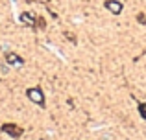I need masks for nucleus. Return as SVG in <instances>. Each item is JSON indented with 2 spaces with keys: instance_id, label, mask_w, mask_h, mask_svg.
<instances>
[{
  "instance_id": "f257e3e1",
  "label": "nucleus",
  "mask_w": 146,
  "mask_h": 140,
  "mask_svg": "<svg viewBox=\"0 0 146 140\" xmlns=\"http://www.w3.org/2000/svg\"><path fill=\"white\" fill-rule=\"evenodd\" d=\"M26 96H28V100L33 101L35 105L44 107V94H43V90H41V87H30V89L26 90Z\"/></svg>"
},
{
  "instance_id": "f03ea898",
  "label": "nucleus",
  "mask_w": 146,
  "mask_h": 140,
  "mask_svg": "<svg viewBox=\"0 0 146 140\" xmlns=\"http://www.w3.org/2000/svg\"><path fill=\"white\" fill-rule=\"evenodd\" d=\"M0 131L6 135H9L11 138H21L22 133H24V129L19 126H15V124H2V127H0Z\"/></svg>"
},
{
  "instance_id": "7ed1b4c3",
  "label": "nucleus",
  "mask_w": 146,
  "mask_h": 140,
  "mask_svg": "<svg viewBox=\"0 0 146 140\" xmlns=\"http://www.w3.org/2000/svg\"><path fill=\"white\" fill-rule=\"evenodd\" d=\"M6 63L7 65H13V66H21V65H24V59L21 57V55H17L15 52H6Z\"/></svg>"
},
{
  "instance_id": "20e7f679",
  "label": "nucleus",
  "mask_w": 146,
  "mask_h": 140,
  "mask_svg": "<svg viewBox=\"0 0 146 140\" xmlns=\"http://www.w3.org/2000/svg\"><path fill=\"white\" fill-rule=\"evenodd\" d=\"M106 9H109L113 15H120L122 13V4L118 2V0H106Z\"/></svg>"
},
{
  "instance_id": "39448f33",
  "label": "nucleus",
  "mask_w": 146,
  "mask_h": 140,
  "mask_svg": "<svg viewBox=\"0 0 146 140\" xmlns=\"http://www.w3.org/2000/svg\"><path fill=\"white\" fill-rule=\"evenodd\" d=\"M32 18H33L32 13H22L21 15V20L24 22V24H28V26H33V24H35V20H32Z\"/></svg>"
},
{
  "instance_id": "423d86ee",
  "label": "nucleus",
  "mask_w": 146,
  "mask_h": 140,
  "mask_svg": "<svg viewBox=\"0 0 146 140\" xmlns=\"http://www.w3.org/2000/svg\"><path fill=\"white\" fill-rule=\"evenodd\" d=\"M139 112H141V116L146 120V103H141L139 105Z\"/></svg>"
},
{
  "instance_id": "0eeeda50",
  "label": "nucleus",
  "mask_w": 146,
  "mask_h": 140,
  "mask_svg": "<svg viewBox=\"0 0 146 140\" xmlns=\"http://www.w3.org/2000/svg\"><path fill=\"white\" fill-rule=\"evenodd\" d=\"M137 20H139L141 24H146V17H144L143 13H139V15H137Z\"/></svg>"
},
{
  "instance_id": "6e6552de",
  "label": "nucleus",
  "mask_w": 146,
  "mask_h": 140,
  "mask_svg": "<svg viewBox=\"0 0 146 140\" xmlns=\"http://www.w3.org/2000/svg\"><path fill=\"white\" fill-rule=\"evenodd\" d=\"M37 26H39V28H44V18H37Z\"/></svg>"
}]
</instances>
